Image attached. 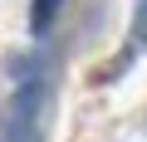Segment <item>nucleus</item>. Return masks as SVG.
I'll return each instance as SVG.
<instances>
[{"instance_id": "obj_1", "label": "nucleus", "mask_w": 147, "mask_h": 142, "mask_svg": "<svg viewBox=\"0 0 147 142\" xmlns=\"http://www.w3.org/2000/svg\"><path fill=\"white\" fill-rule=\"evenodd\" d=\"M39 113H44V79L39 74H25L20 88L10 93L0 142H39Z\"/></svg>"}, {"instance_id": "obj_2", "label": "nucleus", "mask_w": 147, "mask_h": 142, "mask_svg": "<svg viewBox=\"0 0 147 142\" xmlns=\"http://www.w3.org/2000/svg\"><path fill=\"white\" fill-rule=\"evenodd\" d=\"M147 49V0H137V25H132V39H127V49H123V59L113 64V74H118V69H127L137 54Z\"/></svg>"}, {"instance_id": "obj_3", "label": "nucleus", "mask_w": 147, "mask_h": 142, "mask_svg": "<svg viewBox=\"0 0 147 142\" xmlns=\"http://www.w3.org/2000/svg\"><path fill=\"white\" fill-rule=\"evenodd\" d=\"M59 5H64V0H34V10H30V30H34V34H44V30L54 25Z\"/></svg>"}]
</instances>
